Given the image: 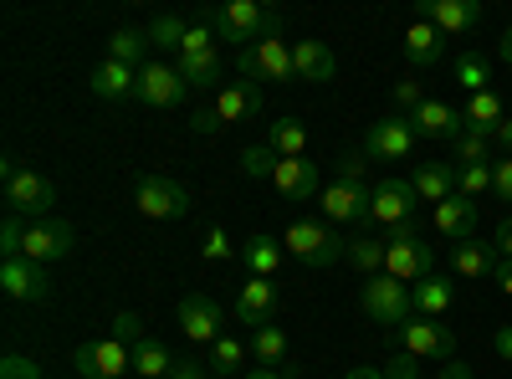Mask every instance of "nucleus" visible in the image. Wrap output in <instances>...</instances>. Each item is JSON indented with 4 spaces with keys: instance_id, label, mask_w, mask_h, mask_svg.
Listing matches in <instances>:
<instances>
[{
    "instance_id": "nucleus-1",
    "label": "nucleus",
    "mask_w": 512,
    "mask_h": 379,
    "mask_svg": "<svg viewBox=\"0 0 512 379\" xmlns=\"http://www.w3.org/2000/svg\"><path fill=\"white\" fill-rule=\"evenodd\" d=\"M369 200H374V185H364V164H359V154H349L344 164H338V175L323 185V195H318V205H323V216L338 226V221H354L359 231H369L374 221H369Z\"/></svg>"
},
{
    "instance_id": "nucleus-2",
    "label": "nucleus",
    "mask_w": 512,
    "mask_h": 379,
    "mask_svg": "<svg viewBox=\"0 0 512 379\" xmlns=\"http://www.w3.org/2000/svg\"><path fill=\"white\" fill-rule=\"evenodd\" d=\"M205 26L216 31V41H236V52L251 47V41H262V36H282V16L256 6V0H231V6L210 11Z\"/></svg>"
},
{
    "instance_id": "nucleus-3",
    "label": "nucleus",
    "mask_w": 512,
    "mask_h": 379,
    "mask_svg": "<svg viewBox=\"0 0 512 379\" xmlns=\"http://www.w3.org/2000/svg\"><path fill=\"white\" fill-rule=\"evenodd\" d=\"M282 246L303 267H333V262L349 257V236H338L333 221H292L287 236H282Z\"/></svg>"
},
{
    "instance_id": "nucleus-4",
    "label": "nucleus",
    "mask_w": 512,
    "mask_h": 379,
    "mask_svg": "<svg viewBox=\"0 0 512 379\" xmlns=\"http://www.w3.org/2000/svg\"><path fill=\"white\" fill-rule=\"evenodd\" d=\"M359 313L374 318V323H384V328H400L405 318H415V298H410V287L400 277L379 272V277H369L359 287Z\"/></svg>"
},
{
    "instance_id": "nucleus-5",
    "label": "nucleus",
    "mask_w": 512,
    "mask_h": 379,
    "mask_svg": "<svg viewBox=\"0 0 512 379\" xmlns=\"http://www.w3.org/2000/svg\"><path fill=\"white\" fill-rule=\"evenodd\" d=\"M384 246H390V257H384V272H390V277H400L405 287H410V282H425V277L436 272V246H425V241H420L415 221L395 226Z\"/></svg>"
},
{
    "instance_id": "nucleus-6",
    "label": "nucleus",
    "mask_w": 512,
    "mask_h": 379,
    "mask_svg": "<svg viewBox=\"0 0 512 379\" xmlns=\"http://www.w3.org/2000/svg\"><path fill=\"white\" fill-rule=\"evenodd\" d=\"M6 205H11V216L47 221V216H52V205H57V190L41 180L36 170H21L16 159H6Z\"/></svg>"
},
{
    "instance_id": "nucleus-7",
    "label": "nucleus",
    "mask_w": 512,
    "mask_h": 379,
    "mask_svg": "<svg viewBox=\"0 0 512 379\" xmlns=\"http://www.w3.org/2000/svg\"><path fill=\"white\" fill-rule=\"evenodd\" d=\"M134 205H139V216H149V221H180V216H190V190L185 185H175L169 175H139L134 180Z\"/></svg>"
},
{
    "instance_id": "nucleus-8",
    "label": "nucleus",
    "mask_w": 512,
    "mask_h": 379,
    "mask_svg": "<svg viewBox=\"0 0 512 379\" xmlns=\"http://www.w3.org/2000/svg\"><path fill=\"white\" fill-rule=\"evenodd\" d=\"M395 349H405V354H415V359H451L456 354V333L441 323V318H425V313H415V318H405L400 328H395Z\"/></svg>"
},
{
    "instance_id": "nucleus-9",
    "label": "nucleus",
    "mask_w": 512,
    "mask_h": 379,
    "mask_svg": "<svg viewBox=\"0 0 512 379\" xmlns=\"http://www.w3.org/2000/svg\"><path fill=\"white\" fill-rule=\"evenodd\" d=\"M236 72L246 82H287V77H297L292 72V47L282 36H262V41H251V47L236 52Z\"/></svg>"
},
{
    "instance_id": "nucleus-10",
    "label": "nucleus",
    "mask_w": 512,
    "mask_h": 379,
    "mask_svg": "<svg viewBox=\"0 0 512 379\" xmlns=\"http://www.w3.org/2000/svg\"><path fill=\"white\" fill-rule=\"evenodd\" d=\"M134 369V349L118 339H88L72 349V374L77 379H118Z\"/></svg>"
},
{
    "instance_id": "nucleus-11",
    "label": "nucleus",
    "mask_w": 512,
    "mask_h": 379,
    "mask_svg": "<svg viewBox=\"0 0 512 379\" xmlns=\"http://www.w3.org/2000/svg\"><path fill=\"white\" fill-rule=\"evenodd\" d=\"M415 139H420V134H415V123H410L405 113L374 118L369 134H364V154H369V159H384V164H400V159H410Z\"/></svg>"
},
{
    "instance_id": "nucleus-12",
    "label": "nucleus",
    "mask_w": 512,
    "mask_h": 379,
    "mask_svg": "<svg viewBox=\"0 0 512 379\" xmlns=\"http://www.w3.org/2000/svg\"><path fill=\"white\" fill-rule=\"evenodd\" d=\"M415 205H420L415 185H410V180H400V175H390V180H379V185H374V200H369V221L395 231V226L415 221Z\"/></svg>"
},
{
    "instance_id": "nucleus-13",
    "label": "nucleus",
    "mask_w": 512,
    "mask_h": 379,
    "mask_svg": "<svg viewBox=\"0 0 512 379\" xmlns=\"http://www.w3.org/2000/svg\"><path fill=\"white\" fill-rule=\"evenodd\" d=\"M72 246H77V236H72V226L67 221H57V216H47V221H26V246H21V257H31V262H62V257H72Z\"/></svg>"
},
{
    "instance_id": "nucleus-14",
    "label": "nucleus",
    "mask_w": 512,
    "mask_h": 379,
    "mask_svg": "<svg viewBox=\"0 0 512 379\" xmlns=\"http://www.w3.org/2000/svg\"><path fill=\"white\" fill-rule=\"evenodd\" d=\"M0 287H6V298H16V303H47V298H52L47 267L31 262V257H11V262H0Z\"/></svg>"
},
{
    "instance_id": "nucleus-15",
    "label": "nucleus",
    "mask_w": 512,
    "mask_h": 379,
    "mask_svg": "<svg viewBox=\"0 0 512 379\" xmlns=\"http://www.w3.org/2000/svg\"><path fill=\"white\" fill-rule=\"evenodd\" d=\"M190 82L180 77V67H164V62H144L139 67V103L144 108H175L185 103Z\"/></svg>"
},
{
    "instance_id": "nucleus-16",
    "label": "nucleus",
    "mask_w": 512,
    "mask_h": 379,
    "mask_svg": "<svg viewBox=\"0 0 512 379\" xmlns=\"http://www.w3.org/2000/svg\"><path fill=\"white\" fill-rule=\"evenodd\" d=\"M236 323H246V328L277 323V282L272 277H246L236 287Z\"/></svg>"
},
{
    "instance_id": "nucleus-17",
    "label": "nucleus",
    "mask_w": 512,
    "mask_h": 379,
    "mask_svg": "<svg viewBox=\"0 0 512 379\" xmlns=\"http://www.w3.org/2000/svg\"><path fill=\"white\" fill-rule=\"evenodd\" d=\"M420 21H431L441 36H472L482 26V6L477 0H425Z\"/></svg>"
},
{
    "instance_id": "nucleus-18",
    "label": "nucleus",
    "mask_w": 512,
    "mask_h": 379,
    "mask_svg": "<svg viewBox=\"0 0 512 379\" xmlns=\"http://www.w3.org/2000/svg\"><path fill=\"white\" fill-rule=\"evenodd\" d=\"M431 221H436V231L456 246V241H466V236H477V221H482V205L472 200V195H451V200H441L436 210H431Z\"/></svg>"
},
{
    "instance_id": "nucleus-19",
    "label": "nucleus",
    "mask_w": 512,
    "mask_h": 379,
    "mask_svg": "<svg viewBox=\"0 0 512 379\" xmlns=\"http://www.w3.org/2000/svg\"><path fill=\"white\" fill-rule=\"evenodd\" d=\"M221 308L216 298H205V292H190V298H180V328L190 333L195 344H216L221 339Z\"/></svg>"
},
{
    "instance_id": "nucleus-20",
    "label": "nucleus",
    "mask_w": 512,
    "mask_h": 379,
    "mask_svg": "<svg viewBox=\"0 0 512 379\" xmlns=\"http://www.w3.org/2000/svg\"><path fill=\"white\" fill-rule=\"evenodd\" d=\"M272 185H277V195L292 200V205H303V200L323 195V185H318V164H313V159H282V164H277V175H272Z\"/></svg>"
},
{
    "instance_id": "nucleus-21",
    "label": "nucleus",
    "mask_w": 512,
    "mask_h": 379,
    "mask_svg": "<svg viewBox=\"0 0 512 379\" xmlns=\"http://www.w3.org/2000/svg\"><path fill=\"white\" fill-rule=\"evenodd\" d=\"M410 185H415V195H420L425 205H441V200H451V195L461 190V164H441V159L415 164Z\"/></svg>"
},
{
    "instance_id": "nucleus-22",
    "label": "nucleus",
    "mask_w": 512,
    "mask_h": 379,
    "mask_svg": "<svg viewBox=\"0 0 512 379\" xmlns=\"http://www.w3.org/2000/svg\"><path fill=\"white\" fill-rule=\"evenodd\" d=\"M451 267H456V277H472V282H482V277H497L502 257H497V246H492V241H482V236H466V241H456V246H451Z\"/></svg>"
},
{
    "instance_id": "nucleus-23",
    "label": "nucleus",
    "mask_w": 512,
    "mask_h": 379,
    "mask_svg": "<svg viewBox=\"0 0 512 379\" xmlns=\"http://www.w3.org/2000/svg\"><path fill=\"white\" fill-rule=\"evenodd\" d=\"M88 88H93V98H103V103H128V98H139V67L103 62V67H93Z\"/></svg>"
},
{
    "instance_id": "nucleus-24",
    "label": "nucleus",
    "mask_w": 512,
    "mask_h": 379,
    "mask_svg": "<svg viewBox=\"0 0 512 379\" xmlns=\"http://www.w3.org/2000/svg\"><path fill=\"white\" fill-rule=\"evenodd\" d=\"M400 52L410 67H441L446 62V36L431 26V21H415L405 36H400Z\"/></svg>"
},
{
    "instance_id": "nucleus-25",
    "label": "nucleus",
    "mask_w": 512,
    "mask_h": 379,
    "mask_svg": "<svg viewBox=\"0 0 512 379\" xmlns=\"http://www.w3.org/2000/svg\"><path fill=\"white\" fill-rule=\"evenodd\" d=\"M410 123H415L420 139H456V134H466L461 108H446V103H436V98H425V103L410 113Z\"/></svg>"
},
{
    "instance_id": "nucleus-26",
    "label": "nucleus",
    "mask_w": 512,
    "mask_h": 379,
    "mask_svg": "<svg viewBox=\"0 0 512 379\" xmlns=\"http://www.w3.org/2000/svg\"><path fill=\"white\" fill-rule=\"evenodd\" d=\"M262 82H226V88L216 93V113H221V123H246V118H256L262 113Z\"/></svg>"
},
{
    "instance_id": "nucleus-27",
    "label": "nucleus",
    "mask_w": 512,
    "mask_h": 379,
    "mask_svg": "<svg viewBox=\"0 0 512 379\" xmlns=\"http://www.w3.org/2000/svg\"><path fill=\"white\" fill-rule=\"evenodd\" d=\"M292 72L297 82H333L338 57L328 52V41H292Z\"/></svg>"
},
{
    "instance_id": "nucleus-28",
    "label": "nucleus",
    "mask_w": 512,
    "mask_h": 379,
    "mask_svg": "<svg viewBox=\"0 0 512 379\" xmlns=\"http://www.w3.org/2000/svg\"><path fill=\"white\" fill-rule=\"evenodd\" d=\"M410 298H415V313L441 318V313L456 303V282H451V277H441V272H431L425 282H415V287H410Z\"/></svg>"
},
{
    "instance_id": "nucleus-29",
    "label": "nucleus",
    "mask_w": 512,
    "mask_h": 379,
    "mask_svg": "<svg viewBox=\"0 0 512 379\" xmlns=\"http://www.w3.org/2000/svg\"><path fill=\"white\" fill-rule=\"evenodd\" d=\"M221 72H226V57H221V47L180 52V77L190 82V88H210V82H221Z\"/></svg>"
},
{
    "instance_id": "nucleus-30",
    "label": "nucleus",
    "mask_w": 512,
    "mask_h": 379,
    "mask_svg": "<svg viewBox=\"0 0 512 379\" xmlns=\"http://www.w3.org/2000/svg\"><path fill=\"white\" fill-rule=\"evenodd\" d=\"M461 118H466V129H472V134L492 139V134H497V123H502L507 113H502V98H497V93L487 88V93H472V98H466Z\"/></svg>"
},
{
    "instance_id": "nucleus-31",
    "label": "nucleus",
    "mask_w": 512,
    "mask_h": 379,
    "mask_svg": "<svg viewBox=\"0 0 512 379\" xmlns=\"http://www.w3.org/2000/svg\"><path fill=\"white\" fill-rule=\"evenodd\" d=\"M267 149L277 159H308V129L297 118H277L272 129H267Z\"/></svg>"
},
{
    "instance_id": "nucleus-32",
    "label": "nucleus",
    "mask_w": 512,
    "mask_h": 379,
    "mask_svg": "<svg viewBox=\"0 0 512 379\" xmlns=\"http://www.w3.org/2000/svg\"><path fill=\"white\" fill-rule=\"evenodd\" d=\"M384 257H390V246H384L379 236H369V231H359V236H349V267L354 272H364V277H379L384 272Z\"/></svg>"
},
{
    "instance_id": "nucleus-33",
    "label": "nucleus",
    "mask_w": 512,
    "mask_h": 379,
    "mask_svg": "<svg viewBox=\"0 0 512 379\" xmlns=\"http://www.w3.org/2000/svg\"><path fill=\"white\" fill-rule=\"evenodd\" d=\"M446 67H451V77L461 82L466 93H487V82H492V67H487V57H482V52L461 47V52H456V57H451Z\"/></svg>"
},
{
    "instance_id": "nucleus-34",
    "label": "nucleus",
    "mask_w": 512,
    "mask_h": 379,
    "mask_svg": "<svg viewBox=\"0 0 512 379\" xmlns=\"http://www.w3.org/2000/svg\"><path fill=\"white\" fill-rule=\"evenodd\" d=\"M241 262H246L251 277H277V267H282V246H277V236H251V241L241 246Z\"/></svg>"
},
{
    "instance_id": "nucleus-35",
    "label": "nucleus",
    "mask_w": 512,
    "mask_h": 379,
    "mask_svg": "<svg viewBox=\"0 0 512 379\" xmlns=\"http://www.w3.org/2000/svg\"><path fill=\"white\" fill-rule=\"evenodd\" d=\"M251 354L262 359L267 369H282V364H287V333H282L277 323L256 328V333H251Z\"/></svg>"
},
{
    "instance_id": "nucleus-36",
    "label": "nucleus",
    "mask_w": 512,
    "mask_h": 379,
    "mask_svg": "<svg viewBox=\"0 0 512 379\" xmlns=\"http://www.w3.org/2000/svg\"><path fill=\"white\" fill-rule=\"evenodd\" d=\"M144 52H154L144 31H113L108 41V62H123V67H144Z\"/></svg>"
},
{
    "instance_id": "nucleus-37",
    "label": "nucleus",
    "mask_w": 512,
    "mask_h": 379,
    "mask_svg": "<svg viewBox=\"0 0 512 379\" xmlns=\"http://www.w3.org/2000/svg\"><path fill=\"white\" fill-rule=\"evenodd\" d=\"M185 31H190L185 16H154L144 36H149V47H154V52H169V47L180 52V47H185Z\"/></svg>"
},
{
    "instance_id": "nucleus-38",
    "label": "nucleus",
    "mask_w": 512,
    "mask_h": 379,
    "mask_svg": "<svg viewBox=\"0 0 512 379\" xmlns=\"http://www.w3.org/2000/svg\"><path fill=\"white\" fill-rule=\"evenodd\" d=\"M169 369H175V359H169V349H164L159 339L134 344V374H144V379H164Z\"/></svg>"
},
{
    "instance_id": "nucleus-39",
    "label": "nucleus",
    "mask_w": 512,
    "mask_h": 379,
    "mask_svg": "<svg viewBox=\"0 0 512 379\" xmlns=\"http://www.w3.org/2000/svg\"><path fill=\"white\" fill-rule=\"evenodd\" d=\"M246 354H251V349H246L241 339H226V333H221V339L210 344V359H205V364H210V374H236V369L246 364Z\"/></svg>"
},
{
    "instance_id": "nucleus-40",
    "label": "nucleus",
    "mask_w": 512,
    "mask_h": 379,
    "mask_svg": "<svg viewBox=\"0 0 512 379\" xmlns=\"http://www.w3.org/2000/svg\"><path fill=\"white\" fill-rule=\"evenodd\" d=\"M451 154H456L461 170H466V164H492V144H487L482 134H472V129L451 139Z\"/></svg>"
},
{
    "instance_id": "nucleus-41",
    "label": "nucleus",
    "mask_w": 512,
    "mask_h": 379,
    "mask_svg": "<svg viewBox=\"0 0 512 379\" xmlns=\"http://www.w3.org/2000/svg\"><path fill=\"white\" fill-rule=\"evenodd\" d=\"M277 164H282V159H277L267 144H256V149L241 154V170H246L251 180H272V175H277Z\"/></svg>"
},
{
    "instance_id": "nucleus-42",
    "label": "nucleus",
    "mask_w": 512,
    "mask_h": 379,
    "mask_svg": "<svg viewBox=\"0 0 512 379\" xmlns=\"http://www.w3.org/2000/svg\"><path fill=\"white\" fill-rule=\"evenodd\" d=\"M21 246H26V216H6V226H0V257H21Z\"/></svg>"
},
{
    "instance_id": "nucleus-43",
    "label": "nucleus",
    "mask_w": 512,
    "mask_h": 379,
    "mask_svg": "<svg viewBox=\"0 0 512 379\" xmlns=\"http://www.w3.org/2000/svg\"><path fill=\"white\" fill-rule=\"evenodd\" d=\"M492 190V164H466V170H461V195H487Z\"/></svg>"
},
{
    "instance_id": "nucleus-44",
    "label": "nucleus",
    "mask_w": 512,
    "mask_h": 379,
    "mask_svg": "<svg viewBox=\"0 0 512 379\" xmlns=\"http://www.w3.org/2000/svg\"><path fill=\"white\" fill-rule=\"evenodd\" d=\"M0 379H41V364L26 354H6L0 359Z\"/></svg>"
},
{
    "instance_id": "nucleus-45",
    "label": "nucleus",
    "mask_w": 512,
    "mask_h": 379,
    "mask_svg": "<svg viewBox=\"0 0 512 379\" xmlns=\"http://www.w3.org/2000/svg\"><path fill=\"white\" fill-rule=\"evenodd\" d=\"M420 364H425V359H415V354L395 349V354H390V364H384V379H420Z\"/></svg>"
},
{
    "instance_id": "nucleus-46",
    "label": "nucleus",
    "mask_w": 512,
    "mask_h": 379,
    "mask_svg": "<svg viewBox=\"0 0 512 379\" xmlns=\"http://www.w3.org/2000/svg\"><path fill=\"white\" fill-rule=\"evenodd\" d=\"M205 257H210V262H226V257H241V251L231 246V236H226L221 226H210V231H205Z\"/></svg>"
},
{
    "instance_id": "nucleus-47",
    "label": "nucleus",
    "mask_w": 512,
    "mask_h": 379,
    "mask_svg": "<svg viewBox=\"0 0 512 379\" xmlns=\"http://www.w3.org/2000/svg\"><path fill=\"white\" fill-rule=\"evenodd\" d=\"M190 129H195L200 139H210V134H221V129H226V123H221V113H216V103H210V108H195V113H190Z\"/></svg>"
},
{
    "instance_id": "nucleus-48",
    "label": "nucleus",
    "mask_w": 512,
    "mask_h": 379,
    "mask_svg": "<svg viewBox=\"0 0 512 379\" xmlns=\"http://www.w3.org/2000/svg\"><path fill=\"white\" fill-rule=\"evenodd\" d=\"M113 339H118V344H128V349L144 344V328H139V318H134V313H118V318H113Z\"/></svg>"
},
{
    "instance_id": "nucleus-49",
    "label": "nucleus",
    "mask_w": 512,
    "mask_h": 379,
    "mask_svg": "<svg viewBox=\"0 0 512 379\" xmlns=\"http://www.w3.org/2000/svg\"><path fill=\"white\" fill-rule=\"evenodd\" d=\"M492 190H497V200H502V205H512V154L492 164Z\"/></svg>"
},
{
    "instance_id": "nucleus-50",
    "label": "nucleus",
    "mask_w": 512,
    "mask_h": 379,
    "mask_svg": "<svg viewBox=\"0 0 512 379\" xmlns=\"http://www.w3.org/2000/svg\"><path fill=\"white\" fill-rule=\"evenodd\" d=\"M395 103H400V113L410 118V113L425 103V98H420V82H395Z\"/></svg>"
},
{
    "instance_id": "nucleus-51",
    "label": "nucleus",
    "mask_w": 512,
    "mask_h": 379,
    "mask_svg": "<svg viewBox=\"0 0 512 379\" xmlns=\"http://www.w3.org/2000/svg\"><path fill=\"white\" fill-rule=\"evenodd\" d=\"M164 379H216V374H210V364H195V359H175V369H169Z\"/></svg>"
},
{
    "instance_id": "nucleus-52",
    "label": "nucleus",
    "mask_w": 512,
    "mask_h": 379,
    "mask_svg": "<svg viewBox=\"0 0 512 379\" xmlns=\"http://www.w3.org/2000/svg\"><path fill=\"white\" fill-rule=\"evenodd\" d=\"M492 246H497V257H502V262H512V216H502V226H497Z\"/></svg>"
},
{
    "instance_id": "nucleus-53",
    "label": "nucleus",
    "mask_w": 512,
    "mask_h": 379,
    "mask_svg": "<svg viewBox=\"0 0 512 379\" xmlns=\"http://www.w3.org/2000/svg\"><path fill=\"white\" fill-rule=\"evenodd\" d=\"M492 349H497V359H507V364H512V323H502V328L492 333Z\"/></svg>"
},
{
    "instance_id": "nucleus-54",
    "label": "nucleus",
    "mask_w": 512,
    "mask_h": 379,
    "mask_svg": "<svg viewBox=\"0 0 512 379\" xmlns=\"http://www.w3.org/2000/svg\"><path fill=\"white\" fill-rule=\"evenodd\" d=\"M436 379H472V369H466V364H461V359H446V364H441V374H436Z\"/></svg>"
},
{
    "instance_id": "nucleus-55",
    "label": "nucleus",
    "mask_w": 512,
    "mask_h": 379,
    "mask_svg": "<svg viewBox=\"0 0 512 379\" xmlns=\"http://www.w3.org/2000/svg\"><path fill=\"white\" fill-rule=\"evenodd\" d=\"M492 139H497V144L512 154V118H502V123H497V134H492Z\"/></svg>"
},
{
    "instance_id": "nucleus-56",
    "label": "nucleus",
    "mask_w": 512,
    "mask_h": 379,
    "mask_svg": "<svg viewBox=\"0 0 512 379\" xmlns=\"http://www.w3.org/2000/svg\"><path fill=\"white\" fill-rule=\"evenodd\" d=\"M497 287H502L507 298H512V262H502V267H497Z\"/></svg>"
},
{
    "instance_id": "nucleus-57",
    "label": "nucleus",
    "mask_w": 512,
    "mask_h": 379,
    "mask_svg": "<svg viewBox=\"0 0 512 379\" xmlns=\"http://www.w3.org/2000/svg\"><path fill=\"white\" fill-rule=\"evenodd\" d=\"M344 379H384V369H364V364H359V369H349Z\"/></svg>"
},
{
    "instance_id": "nucleus-58",
    "label": "nucleus",
    "mask_w": 512,
    "mask_h": 379,
    "mask_svg": "<svg viewBox=\"0 0 512 379\" xmlns=\"http://www.w3.org/2000/svg\"><path fill=\"white\" fill-rule=\"evenodd\" d=\"M497 57H502V62H512V26L502 31V47H497Z\"/></svg>"
},
{
    "instance_id": "nucleus-59",
    "label": "nucleus",
    "mask_w": 512,
    "mask_h": 379,
    "mask_svg": "<svg viewBox=\"0 0 512 379\" xmlns=\"http://www.w3.org/2000/svg\"><path fill=\"white\" fill-rule=\"evenodd\" d=\"M241 379H282V374H272V369H246Z\"/></svg>"
}]
</instances>
